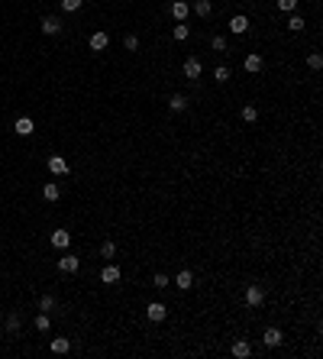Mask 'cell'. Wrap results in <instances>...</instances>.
Returning <instances> with one entry per match:
<instances>
[{
	"label": "cell",
	"mask_w": 323,
	"mask_h": 359,
	"mask_svg": "<svg viewBox=\"0 0 323 359\" xmlns=\"http://www.w3.org/2000/svg\"><path fill=\"white\" fill-rule=\"evenodd\" d=\"M191 10H194L197 16H210V13H214V3H210V0H197Z\"/></svg>",
	"instance_id": "obj_18"
},
{
	"label": "cell",
	"mask_w": 323,
	"mask_h": 359,
	"mask_svg": "<svg viewBox=\"0 0 323 359\" xmlns=\"http://www.w3.org/2000/svg\"><path fill=\"white\" fill-rule=\"evenodd\" d=\"M288 29H291V32H300V29H304V16H297V13H294L291 20H288Z\"/></svg>",
	"instance_id": "obj_23"
},
{
	"label": "cell",
	"mask_w": 323,
	"mask_h": 359,
	"mask_svg": "<svg viewBox=\"0 0 323 359\" xmlns=\"http://www.w3.org/2000/svg\"><path fill=\"white\" fill-rule=\"evenodd\" d=\"M233 356L236 359H249L252 356V346H249L246 340H239V343H233Z\"/></svg>",
	"instance_id": "obj_15"
},
{
	"label": "cell",
	"mask_w": 323,
	"mask_h": 359,
	"mask_svg": "<svg viewBox=\"0 0 323 359\" xmlns=\"http://www.w3.org/2000/svg\"><path fill=\"white\" fill-rule=\"evenodd\" d=\"M188 13H191V3H185V0H175V3H171V16H175L178 23H185Z\"/></svg>",
	"instance_id": "obj_5"
},
{
	"label": "cell",
	"mask_w": 323,
	"mask_h": 359,
	"mask_svg": "<svg viewBox=\"0 0 323 359\" xmlns=\"http://www.w3.org/2000/svg\"><path fill=\"white\" fill-rule=\"evenodd\" d=\"M181 71H185V78H200V71H204V65H200V58H197V55H191V58H185V68H181Z\"/></svg>",
	"instance_id": "obj_1"
},
{
	"label": "cell",
	"mask_w": 323,
	"mask_h": 359,
	"mask_svg": "<svg viewBox=\"0 0 323 359\" xmlns=\"http://www.w3.org/2000/svg\"><path fill=\"white\" fill-rule=\"evenodd\" d=\"M87 42H91L94 52H104V49H107V42H110V36H107V32H94V36H91Z\"/></svg>",
	"instance_id": "obj_13"
},
{
	"label": "cell",
	"mask_w": 323,
	"mask_h": 359,
	"mask_svg": "<svg viewBox=\"0 0 323 359\" xmlns=\"http://www.w3.org/2000/svg\"><path fill=\"white\" fill-rule=\"evenodd\" d=\"M278 10L281 13H294L297 10V0H278Z\"/></svg>",
	"instance_id": "obj_25"
},
{
	"label": "cell",
	"mask_w": 323,
	"mask_h": 359,
	"mask_svg": "<svg viewBox=\"0 0 323 359\" xmlns=\"http://www.w3.org/2000/svg\"><path fill=\"white\" fill-rule=\"evenodd\" d=\"M242 120H246V123H255V120H259V110H255L252 104H249V107H242Z\"/></svg>",
	"instance_id": "obj_24"
},
{
	"label": "cell",
	"mask_w": 323,
	"mask_h": 359,
	"mask_svg": "<svg viewBox=\"0 0 323 359\" xmlns=\"http://www.w3.org/2000/svg\"><path fill=\"white\" fill-rule=\"evenodd\" d=\"M168 107L175 110V113H181V110L188 107V97H185V94H175V97H171V101H168Z\"/></svg>",
	"instance_id": "obj_19"
},
{
	"label": "cell",
	"mask_w": 323,
	"mask_h": 359,
	"mask_svg": "<svg viewBox=\"0 0 323 359\" xmlns=\"http://www.w3.org/2000/svg\"><path fill=\"white\" fill-rule=\"evenodd\" d=\"M262 301H265V291H262L259 285H249L246 288V304L249 307H262Z\"/></svg>",
	"instance_id": "obj_2"
},
{
	"label": "cell",
	"mask_w": 323,
	"mask_h": 359,
	"mask_svg": "<svg viewBox=\"0 0 323 359\" xmlns=\"http://www.w3.org/2000/svg\"><path fill=\"white\" fill-rule=\"evenodd\" d=\"M7 330H10V333L20 330V314H7Z\"/></svg>",
	"instance_id": "obj_30"
},
{
	"label": "cell",
	"mask_w": 323,
	"mask_h": 359,
	"mask_svg": "<svg viewBox=\"0 0 323 359\" xmlns=\"http://www.w3.org/2000/svg\"><path fill=\"white\" fill-rule=\"evenodd\" d=\"M188 36H191V29H188L185 23H178V26H175V39H178V42H185Z\"/></svg>",
	"instance_id": "obj_28"
},
{
	"label": "cell",
	"mask_w": 323,
	"mask_h": 359,
	"mask_svg": "<svg viewBox=\"0 0 323 359\" xmlns=\"http://www.w3.org/2000/svg\"><path fill=\"white\" fill-rule=\"evenodd\" d=\"M146 311H149V320H155V324H159V320H165V314H168V307L162 304V301H152V304H149Z\"/></svg>",
	"instance_id": "obj_10"
},
{
	"label": "cell",
	"mask_w": 323,
	"mask_h": 359,
	"mask_svg": "<svg viewBox=\"0 0 323 359\" xmlns=\"http://www.w3.org/2000/svg\"><path fill=\"white\" fill-rule=\"evenodd\" d=\"M71 350V340H65V336H55L52 340V353H68Z\"/></svg>",
	"instance_id": "obj_20"
},
{
	"label": "cell",
	"mask_w": 323,
	"mask_h": 359,
	"mask_svg": "<svg viewBox=\"0 0 323 359\" xmlns=\"http://www.w3.org/2000/svg\"><path fill=\"white\" fill-rule=\"evenodd\" d=\"M100 256H104V259H113L116 256V246H113V243H104V246H100Z\"/></svg>",
	"instance_id": "obj_31"
},
{
	"label": "cell",
	"mask_w": 323,
	"mask_h": 359,
	"mask_svg": "<svg viewBox=\"0 0 323 359\" xmlns=\"http://www.w3.org/2000/svg\"><path fill=\"white\" fill-rule=\"evenodd\" d=\"M100 281H104V285H113V281H120V269H116V266H107L104 272H100Z\"/></svg>",
	"instance_id": "obj_16"
},
{
	"label": "cell",
	"mask_w": 323,
	"mask_h": 359,
	"mask_svg": "<svg viewBox=\"0 0 323 359\" xmlns=\"http://www.w3.org/2000/svg\"><path fill=\"white\" fill-rule=\"evenodd\" d=\"M281 340H285V336H281V330H278V327H269L265 333H262V343L271 346V350H275V346H281Z\"/></svg>",
	"instance_id": "obj_3"
},
{
	"label": "cell",
	"mask_w": 323,
	"mask_h": 359,
	"mask_svg": "<svg viewBox=\"0 0 323 359\" xmlns=\"http://www.w3.org/2000/svg\"><path fill=\"white\" fill-rule=\"evenodd\" d=\"M262 65H265V62H262V55H259V52H252V55H246L242 68H246L249 75H259V71H262Z\"/></svg>",
	"instance_id": "obj_6"
},
{
	"label": "cell",
	"mask_w": 323,
	"mask_h": 359,
	"mask_svg": "<svg viewBox=\"0 0 323 359\" xmlns=\"http://www.w3.org/2000/svg\"><path fill=\"white\" fill-rule=\"evenodd\" d=\"M210 49H214V52H226V39L223 36H214V39H210Z\"/></svg>",
	"instance_id": "obj_29"
},
{
	"label": "cell",
	"mask_w": 323,
	"mask_h": 359,
	"mask_svg": "<svg viewBox=\"0 0 323 359\" xmlns=\"http://www.w3.org/2000/svg\"><path fill=\"white\" fill-rule=\"evenodd\" d=\"M49 324H52L49 314H39V317H36V330H49Z\"/></svg>",
	"instance_id": "obj_33"
},
{
	"label": "cell",
	"mask_w": 323,
	"mask_h": 359,
	"mask_svg": "<svg viewBox=\"0 0 323 359\" xmlns=\"http://www.w3.org/2000/svg\"><path fill=\"white\" fill-rule=\"evenodd\" d=\"M214 78H216V81H220V84H223V81H230V78H233V71H230V68H226V65H220V68H216V71H214Z\"/></svg>",
	"instance_id": "obj_21"
},
{
	"label": "cell",
	"mask_w": 323,
	"mask_h": 359,
	"mask_svg": "<svg viewBox=\"0 0 323 359\" xmlns=\"http://www.w3.org/2000/svg\"><path fill=\"white\" fill-rule=\"evenodd\" d=\"M49 172L52 175H68V162L62 156H49Z\"/></svg>",
	"instance_id": "obj_9"
},
{
	"label": "cell",
	"mask_w": 323,
	"mask_h": 359,
	"mask_svg": "<svg viewBox=\"0 0 323 359\" xmlns=\"http://www.w3.org/2000/svg\"><path fill=\"white\" fill-rule=\"evenodd\" d=\"M249 29V20H246V16H242V13H239V16H233V20H230V32H236V36H242V32H246Z\"/></svg>",
	"instance_id": "obj_14"
},
{
	"label": "cell",
	"mask_w": 323,
	"mask_h": 359,
	"mask_svg": "<svg viewBox=\"0 0 323 359\" xmlns=\"http://www.w3.org/2000/svg\"><path fill=\"white\" fill-rule=\"evenodd\" d=\"M0 320H3V311H0Z\"/></svg>",
	"instance_id": "obj_35"
},
{
	"label": "cell",
	"mask_w": 323,
	"mask_h": 359,
	"mask_svg": "<svg viewBox=\"0 0 323 359\" xmlns=\"http://www.w3.org/2000/svg\"><path fill=\"white\" fill-rule=\"evenodd\" d=\"M81 3L84 0H62V10L65 13H75V10H81Z\"/></svg>",
	"instance_id": "obj_27"
},
{
	"label": "cell",
	"mask_w": 323,
	"mask_h": 359,
	"mask_svg": "<svg viewBox=\"0 0 323 359\" xmlns=\"http://www.w3.org/2000/svg\"><path fill=\"white\" fill-rule=\"evenodd\" d=\"M42 197H46V201H58V197H62V188L55 185V181H46V185H42Z\"/></svg>",
	"instance_id": "obj_12"
},
{
	"label": "cell",
	"mask_w": 323,
	"mask_h": 359,
	"mask_svg": "<svg viewBox=\"0 0 323 359\" xmlns=\"http://www.w3.org/2000/svg\"><path fill=\"white\" fill-rule=\"evenodd\" d=\"M175 285H178V288H181V291H188V288H191V285H194V275L188 272V269H185V272H178Z\"/></svg>",
	"instance_id": "obj_17"
},
{
	"label": "cell",
	"mask_w": 323,
	"mask_h": 359,
	"mask_svg": "<svg viewBox=\"0 0 323 359\" xmlns=\"http://www.w3.org/2000/svg\"><path fill=\"white\" fill-rule=\"evenodd\" d=\"M55 307V298L52 295H42V301H39V311H52Z\"/></svg>",
	"instance_id": "obj_32"
},
{
	"label": "cell",
	"mask_w": 323,
	"mask_h": 359,
	"mask_svg": "<svg viewBox=\"0 0 323 359\" xmlns=\"http://www.w3.org/2000/svg\"><path fill=\"white\" fill-rule=\"evenodd\" d=\"M58 269H62V272H71V275H75L78 269H81V259H78V256H71V252H68V256H62V259H58Z\"/></svg>",
	"instance_id": "obj_4"
},
{
	"label": "cell",
	"mask_w": 323,
	"mask_h": 359,
	"mask_svg": "<svg viewBox=\"0 0 323 359\" xmlns=\"http://www.w3.org/2000/svg\"><path fill=\"white\" fill-rule=\"evenodd\" d=\"M152 288H168V275H165V272H155V278H152Z\"/></svg>",
	"instance_id": "obj_22"
},
{
	"label": "cell",
	"mask_w": 323,
	"mask_h": 359,
	"mask_svg": "<svg viewBox=\"0 0 323 359\" xmlns=\"http://www.w3.org/2000/svg\"><path fill=\"white\" fill-rule=\"evenodd\" d=\"M42 32H46V36L62 32V20H58V16H42Z\"/></svg>",
	"instance_id": "obj_7"
},
{
	"label": "cell",
	"mask_w": 323,
	"mask_h": 359,
	"mask_svg": "<svg viewBox=\"0 0 323 359\" xmlns=\"http://www.w3.org/2000/svg\"><path fill=\"white\" fill-rule=\"evenodd\" d=\"M52 246H55V249H68V246H71V233H68V230H55V233H52Z\"/></svg>",
	"instance_id": "obj_8"
},
{
	"label": "cell",
	"mask_w": 323,
	"mask_h": 359,
	"mask_svg": "<svg viewBox=\"0 0 323 359\" xmlns=\"http://www.w3.org/2000/svg\"><path fill=\"white\" fill-rule=\"evenodd\" d=\"M307 68H310V71H320V68H323V58H320L317 52H314V55H307Z\"/></svg>",
	"instance_id": "obj_26"
},
{
	"label": "cell",
	"mask_w": 323,
	"mask_h": 359,
	"mask_svg": "<svg viewBox=\"0 0 323 359\" xmlns=\"http://www.w3.org/2000/svg\"><path fill=\"white\" fill-rule=\"evenodd\" d=\"M13 130H16L20 136H32V133H36V123H32L29 117H20V120H16V126H13Z\"/></svg>",
	"instance_id": "obj_11"
},
{
	"label": "cell",
	"mask_w": 323,
	"mask_h": 359,
	"mask_svg": "<svg viewBox=\"0 0 323 359\" xmlns=\"http://www.w3.org/2000/svg\"><path fill=\"white\" fill-rule=\"evenodd\" d=\"M123 46L130 49V52H136V49H139V39H136V36H126V39H123Z\"/></svg>",
	"instance_id": "obj_34"
}]
</instances>
